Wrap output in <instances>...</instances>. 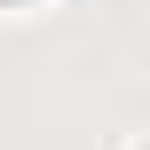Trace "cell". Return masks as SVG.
I'll return each mask as SVG.
<instances>
[{
  "mask_svg": "<svg viewBox=\"0 0 150 150\" xmlns=\"http://www.w3.org/2000/svg\"><path fill=\"white\" fill-rule=\"evenodd\" d=\"M142 150H150V142H142Z\"/></svg>",
  "mask_w": 150,
  "mask_h": 150,
  "instance_id": "obj_1",
  "label": "cell"
}]
</instances>
